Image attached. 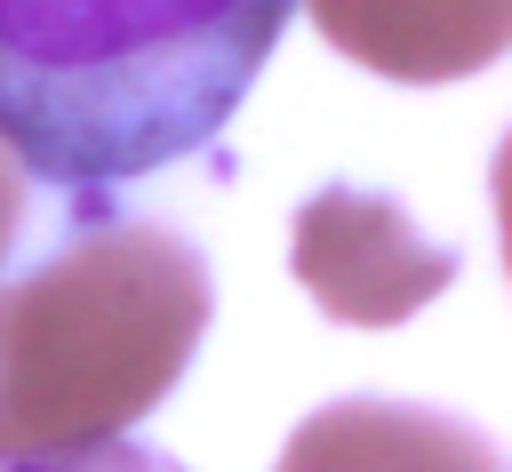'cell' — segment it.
Returning <instances> with one entry per match:
<instances>
[{"instance_id":"cell-1","label":"cell","mask_w":512,"mask_h":472,"mask_svg":"<svg viewBox=\"0 0 512 472\" xmlns=\"http://www.w3.org/2000/svg\"><path fill=\"white\" fill-rule=\"evenodd\" d=\"M296 0H0V152L96 200L216 152Z\"/></svg>"},{"instance_id":"cell-2","label":"cell","mask_w":512,"mask_h":472,"mask_svg":"<svg viewBox=\"0 0 512 472\" xmlns=\"http://www.w3.org/2000/svg\"><path fill=\"white\" fill-rule=\"evenodd\" d=\"M216 288L168 224H80L0 280V456L128 440L208 336Z\"/></svg>"},{"instance_id":"cell-3","label":"cell","mask_w":512,"mask_h":472,"mask_svg":"<svg viewBox=\"0 0 512 472\" xmlns=\"http://www.w3.org/2000/svg\"><path fill=\"white\" fill-rule=\"evenodd\" d=\"M288 264L312 288V304L344 328H392L456 280V248H432L400 200L360 184H328L296 208Z\"/></svg>"},{"instance_id":"cell-4","label":"cell","mask_w":512,"mask_h":472,"mask_svg":"<svg viewBox=\"0 0 512 472\" xmlns=\"http://www.w3.org/2000/svg\"><path fill=\"white\" fill-rule=\"evenodd\" d=\"M312 24L352 64L432 88V80H472L504 56L512 0H312Z\"/></svg>"},{"instance_id":"cell-5","label":"cell","mask_w":512,"mask_h":472,"mask_svg":"<svg viewBox=\"0 0 512 472\" xmlns=\"http://www.w3.org/2000/svg\"><path fill=\"white\" fill-rule=\"evenodd\" d=\"M272 472H504V464L472 424H456L440 408L336 400L288 432Z\"/></svg>"},{"instance_id":"cell-6","label":"cell","mask_w":512,"mask_h":472,"mask_svg":"<svg viewBox=\"0 0 512 472\" xmlns=\"http://www.w3.org/2000/svg\"><path fill=\"white\" fill-rule=\"evenodd\" d=\"M0 472H184V464L144 440H96V448H64V456H0Z\"/></svg>"},{"instance_id":"cell-7","label":"cell","mask_w":512,"mask_h":472,"mask_svg":"<svg viewBox=\"0 0 512 472\" xmlns=\"http://www.w3.org/2000/svg\"><path fill=\"white\" fill-rule=\"evenodd\" d=\"M16 224H24V168L0 152V256L16 248Z\"/></svg>"}]
</instances>
